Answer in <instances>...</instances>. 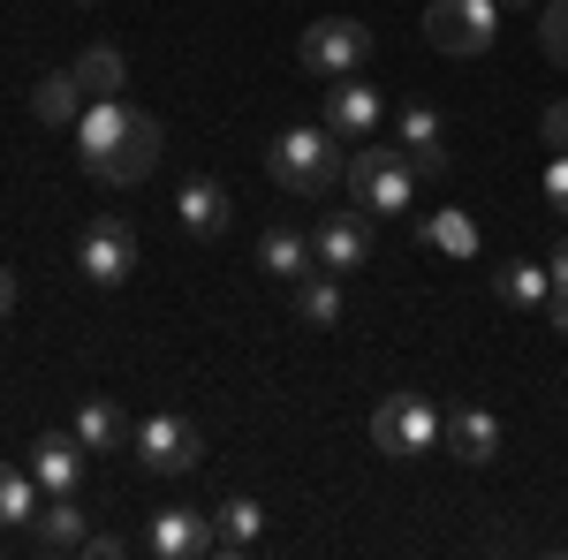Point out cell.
I'll use <instances>...</instances> for the list:
<instances>
[{
	"label": "cell",
	"instance_id": "1",
	"mask_svg": "<svg viewBox=\"0 0 568 560\" xmlns=\"http://www.w3.org/2000/svg\"><path fill=\"white\" fill-rule=\"evenodd\" d=\"M160 152H168L160 122H152L144 106H130L122 91H114V99H91L84 114H77V160H84V174L114 182V190L144 182V174L160 167Z\"/></svg>",
	"mask_w": 568,
	"mask_h": 560
},
{
	"label": "cell",
	"instance_id": "2",
	"mask_svg": "<svg viewBox=\"0 0 568 560\" xmlns=\"http://www.w3.org/2000/svg\"><path fill=\"white\" fill-rule=\"evenodd\" d=\"M265 174H273L288 197H326V190L349 174V160H342V136L334 130L296 122V130H281L273 144H265Z\"/></svg>",
	"mask_w": 568,
	"mask_h": 560
},
{
	"label": "cell",
	"instance_id": "3",
	"mask_svg": "<svg viewBox=\"0 0 568 560\" xmlns=\"http://www.w3.org/2000/svg\"><path fill=\"white\" fill-rule=\"evenodd\" d=\"M342 190H349L364 213H387L394 220V213H409V205H417V167L402 160V144H356Z\"/></svg>",
	"mask_w": 568,
	"mask_h": 560
},
{
	"label": "cell",
	"instance_id": "4",
	"mask_svg": "<svg viewBox=\"0 0 568 560\" xmlns=\"http://www.w3.org/2000/svg\"><path fill=\"white\" fill-rule=\"evenodd\" d=\"M439 439H447V409H439L433 394L402 387L372 409V447H387V455H433Z\"/></svg>",
	"mask_w": 568,
	"mask_h": 560
},
{
	"label": "cell",
	"instance_id": "5",
	"mask_svg": "<svg viewBox=\"0 0 568 560\" xmlns=\"http://www.w3.org/2000/svg\"><path fill=\"white\" fill-rule=\"evenodd\" d=\"M296 61H304L318 84L356 77V69L372 61V23H356V16H326V23H311L304 39H296Z\"/></svg>",
	"mask_w": 568,
	"mask_h": 560
},
{
	"label": "cell",
	"instance_id": "6",
	"mask_svg": "<svg viewBox=\"0 0 568 560\" xmlns=\"http://www.w3.org/2000/svg\"><path fill=\"white\" fill-rule=\"evenodd\" d=\"M130 447H136V462H144L152 477H182V470L205 462V431L190 425V417H168V409L144 417V425L130 431Z\"/></svg>",
	"mask_w": 568,
	"mask_h": 560
},
{
	"label": "cell",
	"instance_id": "7",
	"mask_svg": "<svg viewBox=\"0 0 568 560\" xmlns=\"http://www.w3.org/2000/svg\"><path fill=\"white\" fill-rule=\"evenodd\" d=\"M425 39H433V53H485L500 39V0H433Z\"/></svg>",
	"mask_w": 568,
	"mask_h": 560
},
{
	"label": "cell",
	"instance_id": "8",
	"mask_svg": "<svg viewBox=\"0 0 568 560\" xmlns=\"http://www.w3.org/2000/svg\"><path fill=\"white\" fill-rule=\"evenodd\" d=\"M394 144H402V160L417 167V182H447V114H439V106L409 99V106L394 114Z\"/></svg>",
	"mask_w": 568,
	"mask_h": 560
},
{
	"label": "cell",
	"instance_id": "9",
	"mask_svg": "<svg viewBox=\"0 0 568 560\" xmlns=\"http://www.w3.org/2000/svg\"><path fill=\"white\" fill-rule=\"evenodd\" d=\"M77 265H84L91 288H122V281L136 273V235H130V220H91L84 243H77Z\"/></svg>",
	"mask_w": 568,
	"mask_h": 560
},
{
	"label": "cell",
	"instance_id": "10",
	"mask_svg": "<svg viewBox=\"0 0 568 560\" xmlns=\"http://www.w3.org/2000/svg\"><path fill=\"white\" fill-rule=\"evenodd\" d=\"M311 265L318 273H356V265H372V213H326L311 227Z\"/></svg>",
	"mask_w": 568,
	"mask_h": 560
},
{
	"label": "cell",
	"instance_id": "11",
	"mask_svg": "<svg viewBox=\"0 0 568 560\" xmlns=\"http://www.w3.org/2000/svg\"><path fill=\"white\" fill-rule=\"evenodd\" d=\"M379 122H387V99L372 84H356V77H334L326 84V130L342 136V144H372Z\"/></svg>",
	"mask_w": 568,
	"mask_h": 560
},
{
	"label": "cell",
	"instance_id": "12",
	"mask_svg": "<svg viewBox=\"0 0 568 560\" xmlns=\"http://www.w3.org/2000/svg\"><path fill=\"white\" fill-rule=\"evenodd\" d=\"M144 553H160V560L213 553V522L197 516V508H160V516H152V530H144Z\"/></svg>",
	"mask_w": 568,
	"mask_h": 560
},
{
	"label": "cell",
	"instance_id": "13",
	"mask_svg": "<svg viewBox=\"0 0 568 560\" xmlns=\"http://www.w3.org/2000/svg\"><path fill=\"white\" fill-rule=\"evenodd\" d=\"M31 477L45 485V500L53 492H77L84 485V439L77 431H39L31 439Z\"/></svg>",
	"mask_w": 568,
	"mask_h": 560
},
{
	"label": "cell",
	"instance_id": "14",
	"mask_svg": "<svg viewBox=\"0 0 568 560\" xmlns=\"http://www.w3.org/2000/svg\"><path fill=\"white\" fill-rule=\"evenodd\" d=\"M84 77H77V61L69 69H45L39 84H31V114H39L45 130H77V114H84Z\"/></svg>",
	"mask_w": 568,
	"mask_h": 560
},
{
	"label": "cell",
	"instance_id": "15",
	"mask_svg": "<svg viewBox=\"0 0 568 560\" xmlns=\"http://www.w3.org/2000/svg\"><path fill=\"white\" fill-rule=\"evenodd\" d=\"M31 546H39V553H84V546H91L77 492H53L39 516H31Z\"/></svg>",
	"mask_w": 568,
	"mask_h": 560
},
{
	"label": "cell",
	"instance_id": "16",
	"mask_svg": "<svg viewBox=\"0 0 568 560\" xmlns=\"http://www.w3.org/2000/svg\"><path fill=\"white\" fill-rule=\"evenodd\" d=\"M500 439H508V431H500L493 409H478V401H470V409H447V455H455V462H493Z\"/></svg>",
	"mask_w": 568,
	"mask_h": 560
},
{
	"label": "cell",
	"instance_id": "17",
	"mask_svg": "<svg viewBox=\"0 0 568 560\" xmlns=\"http://www.w3.org/2000/svg\"><path fill=\"white\" fill-rule=\"evenodd\" d=\"M258 538H265V508H258V500H220L213 553H258Z\"/></svg>",
	"mask_w": 568,
	"mask_h": 560
},
{
	"label": "cell",
	"instance_id": "18",
	"mask_svg": "<svg viewBox=\"0 0 568 560\" xmlns=\"http://www.w3.org/2000/svg\"><path fill=\"white\" fill-rule=\"evenodd\" d=\"M175 220H182V235H220L227 227V190L220 182H182V197H175Z\"/></svg>",
	"mask_w": 568,
	"mask_h": 560
},
{
	"label": "cell",
	"instance_id": "19",
	"mask_svg": "<svg viewBox=\"0 0 568 560\" xmlns=\"http://www.w3.org/2000/svg\"><path fill=\"white\" fill-rule=\"evenodd\" d=\"M258 265L273 273V281H304V273H318V265H311V235H296V227H265L258 235Z\"/></svg>",
	"mask_w": 568,
	"mask_h": 560
},
{
	"label": "cell",
	"instance_id": "20",
	"mask_svg": "<svg viewBox=\"0 0 568 560\" xmlns=\"http://www.w3.org/2000/svg\"><path fill=\"white\" fill-rule=\"evenodd\" d=\"M39 500H45V485L31 477V462H0V530H31V516H39Z\"/></svg>",
	"mask_w": 568,
	"mask_h": 560
},
{
	"label": "cell",
	"instance_id": "21",
	"mask_svg": "<svg viewBox=\"0 0 568 560\" xmlns=\"http://www.w3.org/2000/svg\"><path fill=\"white\" fill-rule=\"evenodd\" d=\"M493 296L508 303V310H546V296H554V273H546V265H500V273H493Z\"/></svg>",
	"mask_w": 568,
	"mask_h": 560
},
{
	"label": "cell",
	"instance_id": "22",
	"mask_svg": "<svg viewBox=\"0 0 568 560\" xmlns=\"http://www.w3.org/2000/svg\"><path fill=\"white\" fill-rule=\"evenodd\" d=\"M77 77H84L91 99H114V91L130 84V61H122V45H84L77 53Z\"/></svg>",
	"mask_w": 568,
	"mask_h": 560
},
{
	"label": "cell",
	"instance_id": "23",
	"mask_svg": "<svg viewBox=\"0 0 568 560\" xmlns=\"http://www.w3.org/2000/svg\"><path fill=\"white\" fill-rule=\"evenodd\" d=\"M425 243H433V251H447V258H478V220L455 213V205H439V213L425 220Z\"/></svg>",
	"mask_w": 568,
	"mask_h": 560
},
{
	"label": "cell",
	"instance_id": "24",
	"mask_svg": "<svg viewBox=\"0 0 568 560\" xmlns=\"http://www.w3.org/2000/svg\"><path fill=\"white\" fill-rule=\"evenodd\" d=\"M296 318H304V326H342V288H334V273H304V281H296Z\"/></svg>",
	"mask_w": 568,
	"mask_h": 560
},
{
	"label": "cell",
	"instance_id": "25",
	"mask_svg": "<svg viewBox=\"0 0 568 560\" xmlns=\"http://www.w3.org/2000/svg\"><path fill=\"white\" fill-rule=\"evenodd\" d=\"M69 431L84 439V455H99V447H122V409L91 394V401H77V425H69Z\"/></svg>",
	"mask_w": 568,
	"mask_h": 560
},
{
	"label": "cell",
	"instance_id": "26",
	"mask_svg": "<svg viewBox=\"0 0 568 560\" xmlns=\"http://www.w3.org/2000/svg\"><path fill=\"white\" fill-rule=\"evenodd\" d=\"M538 45H546V61H561V69H568V0H546V16H538Z\"/></svg>",
	"mask_w": 568,
	"mask_h": 560
},
{
	"label": "cell",
	"instance_id": "27",
	"mask_svg": "<svg viewBox=\"0 0 568 560\" xmlns=\"http://www.w3.org/2000/svg\"><path fill=\"white\" fill-rule=\"evenodd\" d=\"M546 205L568 213V152H554V167H546Z\"/></svg>",
	"mask_w": 568,
	"mask_h": 560
},
{
	"label": "cell",
	"instance_id": "28",
	"mask_svg": "<svg viewBox=\"0 0 568 560\" xmlns=\"http://www.w3.org/2000/svg\"><path fill=\"white\" fill-rule=\"evenodd\" d=\"M538 130H546V144H554V152H568V99H554V106H546V122H538Z\"/></svg>",
	"mask_w": 568,
	"mask_h": 560
},
{
	"label": "cell",
	"instance_id": "29",
	"mask_svg": "<svg viewBox=\"0 0 568 560\" xmlns=\"http://www.w3.org/2000/svg\"><path fill=\"white\" fill-rule=\"evenodd\" d=\"M538 318H546V326H561V334H568V288H554V296H546V310H538Z\"/></svg>",
	"mask_w": 568,
	"mask_h": 560
},
{
	"label": "cell",
	"instance_id": "30",
	"mask_svg": "<svg viewBox=\"0 0 568 560\" xmlns=\"http://www.w3.org/2000/svg\"><path fill=\"white\" fill-rule=\"evenodd\" d=\"M8 318H16V273L0 265V326H8Z\"/></svg>",
	"mask_w": 568,
	"mask_h": 560
},
{
	"label": "cell",
	"instance_id": "31",
	"mask_svg": "<svg viewBox=\"0 0 568 560\" xmlns=\"http://www.w3.org/2000/svg\"><path fill=\"white\" fill-rule=\"evenodd\" d=\"M546 273H554V288H568V235L554 243V258H546Z\"/></svg>",
	"mask_w": 568,
	"mask_h": 560
},
{
	"label": "cell",
	"instance_id": "32",
	"mask_svg": "<svg viewBox=\"0 0 568 560\" xmlns=\"http://www.w3.org/2000/svg\"><path fill=\"white\" fill-rule=\"evenodd\" d=\"M508 8H530V0H508Z\"/></svg>",
	"mask_w": 568,
	"mask_h": 560
},
{
	"label": "cell",
	"instance_id": "33",
	"mask_svg": "<svg viewBox=\"0 0 568 560\" xmlns=\"http://www.w3.org/2000/svg\"><path fill=\"white\" fill-rule=\"evenodd\" d=\"M77 8H91V0H77Z\"/></svg>",
	"mask_w": 568,
	"mask_h": 560
}]
</instances>
